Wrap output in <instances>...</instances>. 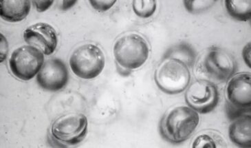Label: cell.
Returning a JSON list of instances; mask_svg holds the SVG:
<instances>
[{"label": "cell", "mask_w": 251, "mask_h": 148, "mask_svg": "<svg viewBox=\"0 0 251 148\" xmlns=\"http://www.w3.org/2000/svg\"><path fill=\"white\" fill-rule=\"evenodd\" d=\"M88 126V119L83 114H68L54 122L51 127V133L63 144L76 146L85 139Z\"/></svg>", "instance_id": "obj_8"}, {"label": "cell", "mask_w": 251, "mask_h": 148, "mask_svg": "<svg viewBox=\"0 0 251 148\" xmlns=\"http://www.w3.org/2000/svg\"><path fill=\"white\" fill-rule=\"evenodd\" d=\"M242 57L246 64L249 68H251V42L248 43L247 45L244 47L243 50H242Z\"/></svg>", "instance_id": "obj_22"}, {"label": "cell", "mask_w": 251, "mask_h": 148, "mask_svg": "<svg viewBox=\"0 0 251 148\" xmlns=\"http://www.w3.org/2000/svg\"><path fill=\"white\" fill-rule=\"evenodd\" d=\"M0 52H1V62H2L7 57L8 52V44L6 37L1 34V44H0Z\"/></svg>", "instance_id": "obj_21"}, {"label": "cell", "mask_w": 251, "mask_h": 148, "mask_svg": "<svg viewBox=\"0 0 251 148\" xmlns=\"http://www.w3.org/2000/svg\"><path fill=\"white\" fill-rule=\"evenodd\" d=\"M77 1H63L62 9L67 10L73 7Z\"/></svg>", "instance_id": "obj_23"}, {"label": "cell", "mask_w": 251, "mask_h": 148, "mask_svg": "<svg viewBox=\"0 0 251 148\" xmlns=\"http://www.w3.org/2000/svg\"><path fill=\"white\" fill-rule=\"evenodd\" d=\"M163 59H176L184 63L190 69L194 67L197 54L189 44L182 42L170 48L165 52Z\"/></svg>", "instance_id": "obj_14"}, {"label": "cell", "mask_w": 251, "mask_h": 148, "mask_svg": "<svg viewBox=\"0 0 251 148\" xmlns=\"http://www.w3.org/2000/svg\"><path fill=\"white\" fill-rule=\"evenodd\" d=\"M195 73L198 79L221 83L229 80L237 71L235 57L222 48H208L198 56L195 63Z\"/></svg>", "instance_id": "obj_1"}, {"label": "cell", "mask_w": 251, "mask_h": 148, "mask_svg": "<svg viewBox=\"0 0 251 148\" xmlns=\"http://www.w3.org/2000/svg\"><path fill=\"white\" fill-rule=\"evenodd\" d=\"M199 122L198 112L190 107H176L162 117L160 133L165 140L171 144H181L194 133Z\"/></svg>", "instance_id": "obj_2"}, {"label": "cell", "mask_w": 251, "mask_h": 148, "mask_svg": "<svg viewBox=\"0 0 251 148\" xmlns=\"http://www.w3.org/2000/svg\"><path fill=\"white\" fill-rule=\"evenodd\" d=\"M226 11L237 21L247 22L251 18V0H226Z\"/></svg>", "instance_id": "obj_15"}, {"label": "cell", "mask_w": 251, "mask_h": 148, "mask_svg": "<svg viewBox=\"0 0 251 148\" xmlns=\"http://www.w3.org/2000/svg\"><path fill=\"white\" fill-rule=\"evenodd\" d=\"M30 8L28 0H4L0 3V16L6 22H21L28 16Z\"/></svg>", "instance_id": "obj_13"}, {"label": "cell", "mask_w": 251, "mask_h": 148, "mask_svg": "<svg viewBox=\"0 0 251 148\" xmlns=\"http://www.w3.org/2000/svg\"><path fill=\"white\" fill-rule=\"evenodd\" d=\"M44 64V54L30 45L22 46L13 51L9 60L12 73L23 81H29L37 75Z\"/></svg>", "instance_id": "obj_7"}, {"label": "cell", "mask_w": 251, "mask_h": 148, "mask_svg": "<svg viewBox=\"0 0 251 148\" xmlns=\"http://www.w3.org/2000/svg\"><path fill=\"white\" fill-rule=\"evenodd\" d=\"M225 110L227 117L234 121L251 112V76L250 73H238L227 83Z\"/></svg>", "instance_id": "obj_4"}, {"label": "cell", "mask_w": 251, "mask_h": 148, "mask_svg": "<svg viewBox=\"0 0 251 148\" xmlns=\"http://www.w3.org/2000/svg\"><path fill=\"white\" fill-rule=\"evenodd\" d=\"M219 99V92L216 84L206 80H196L185 93L186 103L198 113L212 112L218 105Z\"/></svg>", "instance_id": "obj_9"}, {"label": "cell", "mask_w": 251, "mask_h": 148, "mask_svg": "<svg viewBox=\"0 0 251 148\" xmlns=\"http://www.w3.org/2000/svg\"><path fill=\"white\" fill-rule=\"evenodd\" d=\"M24 39L28 45L37 48L46 55H50L57 49L55 29L47 23L39 22L30 25L24 32Z\"/></svg>", "instance_id": "obj_11"}, {"label": "cell", "mask_w": 251, "mask_h": 148, "mask_svg": "<svg viewBox=\"0 0 251 148\" xmlns=\"http://www.w3.org/2000/svg\"><path fill=\"white\" fill-rule=\"evenodd\" d=\"M157 86L164 93L176 95L187 89L191 81L190 70L176 59H162L154 74Z\"/></svg>", "instance_id": "obj_5"}, {"label": "cell", "mask_w": 251, "mask_h": 148, "mask_svg": "<svg viewBox=\"0 0 251 148\" xmlns=\"http://www.w3.org/2000/svg\"><path fill=\"white\" fill-rule=\"evenodd\" d=\"M34 6H35L36 10L39 13L46 11L52 6L54 3V1H32Z\"/></svg>", "instance_id": "obj_20"}, {"label": "cell", "mask_w": 251, "mask_h": 148, "mask_svg": "<svg viewBox=\"0 0 251 148\" xmlns=\"http://www.w3.org/2000/svg\"><path fill=\"white\" fill-rule=\"evenodd\" d=\"M105 64L103 51L95 44L80 46L73 51L70 58L72 71L83 79H95L103 71Z\"/></svg>", "instance_id": "obj_6"}, {"label": "cell", "mask_w": 251, "mask_h": 148, "mask_svg": "<svg viewBox=\"0 0 251 148\" xmlns=\"http://www.w3.org/2000/svg\"><path fill=\"white\" fill-rule=\"evenodd\" d=\"M221 147L220 145L217 144V139H214L209 134L204 133L201 134L196 138L194 142L193 143L192 148H209Z\"/></svg>", "instance_id": "obj_18"}, {"label": "cell", "mask_w": 251, "mask_h": 148, "mask_svg": "<svg viewBox=\"0 0 251 148\" xmlns=\"http://www.w3.org/2000/svg\"><path fill=\"white\" fill-rule=\"evenodd\" d=\"M69 80L66 64L60 59L52 58L46 61L37 74V82L46 91L57 92L64 88Z\"/></svg>", "instance_id": "obj_10"}, {"label": "cell", "mask_w": 251, "mask_h": 148, "mask_svg": "<svg viewBox=\"0 0 251 148\" xmlns=\"http://www.w3.org/2000/svg\"><path fill=\"white\" fill-rule=\"evenodd\" d=\"M116 0H91L90 4L93 8L99 11H106L110 10L116 4Z\"/></svg>", "instance_id": "obj_19"}, {"label": "cell", "mask_w": 251, "mask_h": 148, "mask_svg": "<svg viewBox=\"0 0 251 148\" xmlns=\"http://www.w3.org/2000/svg\"><path fill=\"white\" fill-rule=\"evenodd\" d=\"M113 51L117 66L129 71L141 68L150 54L148 42L136 33L120 37L114 44Z\"/></svg>", "instance_id": "obj_3"}, {"label": "cell", "mask_w": 251, "mask_h": 148, "mask_svg": "<svg viewBox=\"0 0 251 148\" xmlns=\"http://www.w3.org/2000/svg\"><path fill=\"white\" fill-rule=\"evenodd\" d=\"M216 0H185L184 6L191 14H200L207 11L216 4Z\"/></svg>", "instance_id": "obj_17"}, {"label": "cell", "mask_w": 251, "mask_h": 148, "mask_svg": "<svg viewBox=\"0 0 251 148\" xmlns=\"http://www.w3.org/2000/svg\"><path fill=\"white\" fill-rule=\"evenodd\" d=\"M230 141L241 148L251 147V117L244 115L234 120L228 128Z\"/></svg>", "instance_id": "obj_12"}, {"label": "cell", "mask_w": 251, "mask_h": 148, "mask_svg": "<svg viewBox=\"0 0 251 148\" xmlns=\"http://www.w3.org/2000/svg\"><path fill=\"white\" fill-rule=\"evenodd\" d=\"M157 3L155 0H134L132 8L136 15L141 18H149L154 14Z\"/></svg>", "instance_id": "obj_16"}]
</instances>
